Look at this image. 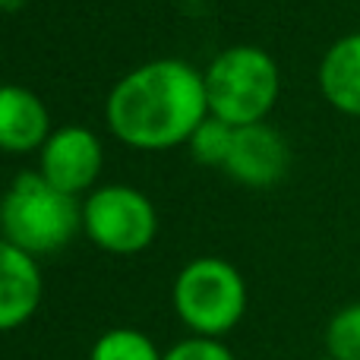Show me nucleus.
<instances>
[{
    "label": "nucleus",
    "instance_id": "f257e3e1",
    "mask_svg": "<svg viewBox=\"0 0 360 360\" xmlns=\"http://www.w3.org/2000/svg\"><path fill=\"white\" fill-rule=\"evenodd\" d=\"M205 117L209 98L202 73L177 57H162L130 70L111 89L105 105V120L114 136L130 149L146 152L190 143Z\"/></svg>",
    "mask_w": 360,
    "mask_h": 360
},
{
    "label": "nucleus",
    "instance_id": "f03ea898",
    "mask_svg": "<svg viewBox=\"0 0 360 360\" xmlns=\"http://www.w3.org/2000/svg\"><path fill=\"white\" fill-rule=\"evenodd\" d=\"M82 231V205L76 196L51 186L41 171H25L0 199V234L29 256H51Z\"/></svg>",
    "mask_w": 360,
    "mask_h": 360
},
{
    "label": "nucleus",
    "instance_id": "7ed1b4c3",
    "mask_svg": "<svg viewBox=\"0 0 360 360\" xmlns=\"http://www.w3.org/2000/svg\"><path fill=\"white\" fill-rule=\"evenodd\" d=\"M209 114L231 127L262 124L281 92L278 63L256 44L224 48L202 70Z\"/></svg>",
    "mask_w": 360,
    "mask_h": 360
},
{
    "label": "nucleus",
    "instance_id": "20e7f679",
    "mask_svg": "<svg viewBox=\"0 0 360 360\" xmlns=\"http://www.w3.org/2000/svg\"><path fill=\"white\" fill-rule=\"evenodd\" d=\"M174 310L193 335L221 338L247 313V285L231 262L218 256L186 262L174 281Z\"/></svg>",
    "mask_w": 360,
    "mask_h": 360
},
{
    "label": "nucleus",
    "instance_id": "39448f33",
    "mask_svg": "<svg viewBox=\"0 0 360 360\" xmlns=\"http://www.w3.org/2000/svg\"><path fill=\"white\" fill-rule=\"evenodd\" d=\"M82 231L105 253L133 256L155 240L158 212L152 199L136 186H98L82 202Z\"/></svg>",
    "mask_w": 360,
    "mask_h": 360
},
{
    "label": "nucleus",
    "instance_id": "423d86ee",
    "mask_svg": "<svg viewBox=\"0 0 360 360\" xmlns=\"http://www.w3.org/2000/svg\"><path fill=\"white\" fill-rule=\"evenodd\" d=\"M41 162L38 171L51 186L79 196V193L92 190V184L101 174V143L89 127H60L48 136V143L41 146Z\"/></svg>",
    "mask_w": 360,
    "mask_h": 360
},
{
    "label": "nucleus",
    "instance_id": "0eeeda50",
    "mask_svg": "<svg viewBox=\"0 0 360 360\" xmlns=\"http://www.w3.org/2000/svg\"><path fill=\"white\" fill-rule=\"evenodd\" d=\"M288 165H291V152L275 127H269L266 120L234 127V143L224 162L231 180L243 186H272L288 174Z\"/></svg>",
    "mask_w": 360,
    "mask_h": 360
},
{
    "label": "nucleus",
    "instance_id": "6e6552de",
    "mask_svg": "<svg viewBox=\"0 0 360 360\" xmlns=\"http://www.w3.org/2000/svg\"><path fill=\"white\" fill-rule=\"evenodd\" d=\"M44 278L38 259L0 237V332L25 326L41 307Z\"/></svg>",
    "mask_w": 360,
    "mask_h": 360
},
{
    "label": "nucleus",
    "instance_id": "1a4fd4ad",
    "mask_svg": "<svg viewBox=\"0 0 360 360\" xmlns=\"http://www.w3.org/2000/svg\"><path fill=\"white\" fill-rule=\"evenodd\" d=\"M51 114L25 86H0V152L25 155L48 143Z\"/></svg>",
    "mask_w": 360,
    "mask_h": 360
},
{
    "label": "nucleus",
    "instance_id": "9d476101",
    "mask_svg": "<svg viewBox=\"0 0 360 360\" xmlns=\"http://www.w3.org/2000/svg\"><path fill=\"white\" fill-rule=\"evenodd\" d=\"M319 92L335 111L360 117V32L329 44L319 63Z\"/></svg>",
    "mask_w": 360,
    "mask_h": 360
},
{
    "label": "nucleus",
    "instance_id": "9b49d317",
    "mask_svg": "<svg viewBox=\"0 0 360 360\" xmlns=\"http://www.w3.org/2000/svg\"><path fill=\"white\" fill-rule=\"evenodd\" d=\"M155 342L139 329H108L92 345L89 360H162Z\"/></svg>",
    "mask_w": 360,
    "mask_h": 360
},
{
    "label": "nucleus",
    "instance_id": "f8f14e48",
    "mask_svg": "<svg viewBox=\"0 0 360 360\" xmlns=\"http://www.w3.org/2000/svg\"><path fill=\"white\" fill-rule=\"evenodd\" d=\"M231 143H234V127L209 114V117L196 127V133L190 136L186 146H190L193 158H196L199 165H205V168H224Z\"/></svg>",
    "mask_w": 360,
    "mask_h": 360
},
{
    "label": "nucleus",
    "instance_id": "ddd939ff",
    "mask_svg": "<svg viewBox=\"0 0 360 360\" xmlns=\"http://www.w3.org/2000/svg\"><path fill=\"white\" fill-rule=\"evenodd\" d=\"M326 348L335 360H360V304H348L326 326Z\"/></svg>",
    "mask_w": 360,
    "mask_h": 360
},
{
    "label": "nucleus",
    "instance_id": "4468645a",
    "mask_svg": "<svg viewBox=\"0 0 360 360\" xmlns=\"http://www.w3.org/2000/svg\"><path fill=\"white\" fill-rule=\"evenodd\" d=\"M162 360H234L228 348H224L218 338H186V342L174 345Z\"/></svg>",
    "mask_w": 360,
    "mask_h": 360
},
{
    "label": "nucleus",
    "instance_id": "2eb2a0df",
    "mask_svg": "<svg viewBox=\"0 0 360 360\" xmlns=\"http://www.w3.org/2000/svg\"><path fill=\"white\" fill-rule=\"evenodd\" d=\"M319 360H335V357H319Z\"/></svg>",
    "mask_w": 360,
    "mask_h": 360
},
{
    "label": "nucleus",
    "instance_id": "dca6fc26",
    "mask_svg": "<svg viewBox=\"0 0 360 360\" xmlns=\"http://www.w3.org/2000/svg\"><path fill=\"white\" fill-rule=\"evenodd\" d=\"M4 4H6V0H0V6H4Z\"/></svg>",
    "mask_w": 360,
    "mask_h": 360
}]
</instances>
